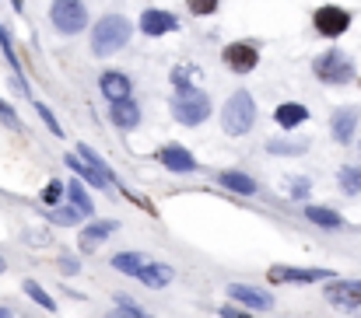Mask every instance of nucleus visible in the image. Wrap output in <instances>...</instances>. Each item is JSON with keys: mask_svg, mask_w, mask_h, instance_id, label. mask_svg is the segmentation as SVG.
<instances>
[{"mask_svg": "<svg viewBox=\"0 0 361 318\" xmlns=\"http://www.w3.org/2000/svg\"><path fill=\"white\" fill-rule=\"evenodd\" d=\"M133 35V25L123 18V14H106V18H98L95 28H91V52L95 57H113V52H120Z\"/></svg>", "mask_w": 361, "mask_h": 318, "instance_id": "nucleus-1", "label": "nucleus"}, {"mask_svg": "<svg viewBox=\"0 0 361 318\" xmlns=\"http://www.w3.org/2000/svg\"><path fill=\"white\" fill-rule=\"evenodd\" d=\"M211 116V98L203 95L196 84H183L172 95V119L183 126H200L203 119Z\"/></svg>", "mask_w": 361, "mask_h": 318, "instance_id": "nucleus-2", "label": "nucleus"}, {"mask_svg": "<svg viewBox=\"0 0 361 318\" xmlns=\"http://www.w3.org/2000/svg\"><path fill=\"white\" fill-rule=\"evenodd\" d=\"M252 123H256V105H252L249 91H235L221 109V130L228 137H242L252 130Z\"/></svg>", "mask_w": 361, "mask_h": 318, "instance_id": "nucleus-3", "label": "nucleus"}, {"mask_svg": "<svg viewBox=\"0 0 361 318\" xmlns=\"http://www.w3.org/2000/svg\"><path fill=\"white\" fill-rule=\"evenodd\" d=\"M49 21L60 35H77L88 28V8L81 0H53V8H49Z\"/></svg>", "mask_w": 361, "mask_h": 318, "instance_id": "nucleus-4", "label": "nucleus"}, {"mask_svg": "<svg viewBox=\"0 0 361 318\" xmlns=\"http://www.w3.org/2000/svg\"><path fill=\"white\" fill-rule=\"evenodd\" d=\"M313 70H316V77L323 81V84H347L351 77H354V63H351V57L347 52H340V49H326L323 57H316V63H313Z\"/></svg>", "mask_w": 361, "mask_h": 318, "instance_id": "nucleus-5", "label": "nucleus"}, {"mask_svg": "<svg viewBox=\"0 0 361 318\" xmlns=\"http://www.w3.org/2000/svg\"><path fill=\"white\" fill-rule=\"evenodd\" d=\"M221 60L232 74H252L256 67H260V49H256L252 42H232L221 49Z\"/></svg>", "mask_w": 361, "mask_h": 318, "instance_id": "nucleus-6", "label": "nucleus"}, {"mask_svg": "<svg viewBox=\"0 0 361 318\" xmlns=\"http://www.w3.org/2000/svg\"><path fill=\"white\" fill-rule=\"evenodd\" d=\"M313 25H316L320 35L337 39V35H344V32L351 28V14H347L344 8H337V4H323V8L313 14Z\"/></svg>", "mask_w": 361, "mask_h": 318, "instance_id": "nucleus-7", "label": "nucleus"}, {"mask_svg": "<svg viewBox=\"0 0 361 318\" xmlns=\"http://www.w3.org/2000/svg\"><path fill=\"white\" fill-rule=\"evenodd\" d=\"M333 270H298V266H270L267 280L270 284H316V280H333Z\"/></svg>", "mask_w": 361, "mask_h": 318, "instance_id": "nucleus-8", "label": "nucleus"}, {"mask_svg": "<svg viewBox=\"0 0 361 318\" xmlns=\"http://www.w3.org/2000/svg\"><path fill=\"white\" fill-rule=\"evenodd\" d=\"M179 28H183V21H179L176 14H169V11L147 8V11L140 14V32H144V35H151V39L169 35V32H179Z\"/></svg>", "mask_w": 361, "mask_h": 318, "instance_id": "nucleus-9", "label": "nucleus"}, {"mask_svg": "<svg viewBox=\"0 0 361 318\" xmlns=\"http://www.w3.org/2000/svg\"><path fill=\"white\" fill-rule=\"evenodd\" d=\"M158 161H162L169 172H176V175H193V172H196V157H193L183 143H165V147L158 150Z\"/></svg>", "mask_w": 361, "mask_h": 318, "instance_id": "nucleus-10", "label": "nucleus"}, {"mask_svg": "<svg viewBox=\"0 0 361 318\" xmlns=\"http://www.w3.org/2000/svg\"><path fill=\"white\" fill-rule=\"evenodd\" d=\"M228 297L252 308V311H270L274 308V294H267L260 287H249V284H228Z\"/></svg>", "mask_w": 361, "mask_h": 318, "instance_id": "nucleus-11", "label": "nucleus"}, {"mask_svg": "<svg viewBox=\"0 0 361 318\" xmlns=\"http://www.w3.org/2000/svg\"><path fill=\"white\" fill-rule=\"evenodd\" d=\"M98 88H102V95L109 98V105L113 101H123V98H130V77L127 74H120V70H106L102 74V81H98Z\"/></svg>", "mask_w": 361, "mask_h": 318, "instance_id": "nucleus-12", "label": "nucleus"}, {"mask_svg": "<svg viewBox=\"0 0 361 318\" xmlns=\"http://www.w3.org/2000/svg\"><path fill=\"white\" fill-rule=\"evenodd\" d=\"M137 280H140L144 287H151V290H162V287H169V284L176 280V270L165 266V262H147V266L137 273Z\"/></svg>", "mask_w": 361, "mask_h": 318, "instance_id": "nucleus-13", "label": "nucleus"}, {"mask_svg": "<svg viewBox=\"0 0 361 318\" xmlns=\"http://www.w3.org/2000/svg\"><path fill=\"white\" fill-rule=\"evenodd\" d=\"M64 165H67L71 172H77L81 182H91V189H109V186H113L106 175H98L91 165H84V157H81V154H67V157H64Z\"/></svg>", "mask_w": 361, "mask_h": 318, "instance_id": "nucleus-14", "label": "nucleus"}, {"mask_svg": "<svg viewBox=\"0 0 361 318\" xmlns=\"http://www.w3.org/2000/svg\"><path fill=\"white\" fill-rule=\"evenodd\" d=\"M326 297H330V304H337L344 311H361V290H354L347 280L344 284H330L326 287Z\"/></svg>", "mask_w": 361, "mask_h": 318, "instance_id": "nucleus-15", "label": "nucleus"}, {"mask_svg": "<svg viewBox=\"0 0 361 318\" xmlns=\"http://www.w3.org/2000/svg\"><path fill=\"white\" fill-rule=\"evenodd\" d=\"M109 116H113V126H116V130H133V126L140 123V109H137V101H133V98L113 101Z\"/></svg>", "mask_w": 361, "mask_h": 318, "instance_id": "nucleus-16", "label": "nucleus"}, {"mask_svg": "<svg viewBox=\"0 0 361 318\" xmlns=\"http://www.w3.org/2000/svg\"><path fill=\"white\" fill-rule=\"evenodd\" d=\"M116 228H120L116 221H91V224L81 231V252H95V245H98L102 238H109Z\"/></svg>", "mask_w": 361, "mask_h": 318, "instance_id": "nucleus-17", "label": "nucleus"}, {"mask_svg": "<svg viewBox=\"0 0 361 318\" xmlns=\"http://www.w3.org/2000/svg\"><path fill=\"white\" fill-rule=\"evenodd\" d=\"M354 126H358V109H340V112L333 116V123H330V133H333L337 143H351Z\"/></svg>", "mask_w": 361, "mask_h": 318, "instance_id": "nucleus-18", "label": "nucleus"}, {"mask_svg": "<svg viewBox=\"0 0 361 318\" xmlns=\"http://www.w3.org/2000/svg\"><path fill=\"white\" fill-rule=\"evenodd\" d=\"M274 119H277V126H284V130H295V126H302V123L308 119V109H305L302 101H284V105H277Z\"/></svg>", "mask_w": 361, "mask_h": 318, "instance_id": "nucleus-19", "label": "nucleus"}, {"mask_svg": "<svg viewBox=\"0 0 361 318\" xmlns=\"http://www.w3.org/2000/svg\"><path fill=\"white\" fill-rule=\"evenodd\" d=\"M218 182H221L225 189L239 192V196H256V189H260L252 175H246V172H235V168H232V172H221V175H218Z\"/></svg>", "mask_w": 361, "mask_h": 318, "instance_id": "nucleus-20", "label": "nucleus"}, {"mask_svg": "<svg viewBox=\"0 0 361 318\" xmlns=\"http://www.w3.org/2000/svg\"><path fill=\"white\" fill-rule=\"evenodd\" d=\"M305 217L313 221L316 228H323V231H340L344 228V217L337 214V210H330V206H305Z\"/></svg>", "mask_w": 361, "mask_h": 318, "instance_id": "nucleus-21", "label": "nucleus"}, {"mask_svg": "<svg viewBox=\"0 0 361 318\" xmlns=\"http://www.w3.org/2000/svg\"><path fill=\"white\" fill-rule=\"evenodd\" d=\"M144 266H147V255L144 252H120V255H113V270H120V273L137 277Z\"/></svg>", "mask_w": 361, "mask_h": 318, "instance_id": "nucleus-22", "label": "nucleus"}, {"mask_svg": "<svg viewBox=\"0 0 361 318\" xmlns=\"http://www.w3.org/2000/svg\"><path fill=\"white\" fill-rule=\"evenodd\" d=\"M337 182H340L344 196H358L361 192V168L358 165H344L340 175H337Z\"/></svg>", "mask_w": 361, "mask_h": 318, "instance_id": "nucleus-23", "label": "nucleus"}, {"mask_svg": "<svg viewBox=\"0 0 361 318\" xmlns=\"http://www.w3.org/2000/svg\"><path fill=\"white\" fill-rule=\"evenodd\" d=\"M77 154L84 157V165H91V168H95L98 175H106L109 182H116V175H113V168H109V165H106V161H102V157H98L95 150H91V143H77Z\"/></svg>", "mask_w": 361, "mask_h": 318, "instance_id": "nucleus-24", "label": "nucleus"}, {"mask_svg": "<svg viewBox=\"0 0 361 318\" xmlns=\"http://www.w3.org/2000/svg\"><path fill=\"white\" fill-rule=\"evenodd\" d=\"M67 196H71V203L81 210L84 217H91L95 214V206H91V199H88V192H84V186H81V179H74V182H67Z\"/></svg>", "mask_w": 361, "mask_h": 318, "instance_id": "nucleus-25", "label": "nucleus"}, {"mask_svg": "<svg viewBox=\"0 0 361 318\" xmlns=\"http://www.w3.org/2000/svg\"><path fill=\"white\" fill-rule=\"evenodd\" d=\"M21 290H25V294H28L35 304H42V311H57V301L49 297V294H46V290H42L35 280H25V284H21Z\"/></svg>", "mask_w": 361, "mask_h": 318, "instance_id": "nucleus-26", "label": "nucleus"}, {"mask_svg": "<svg viewBox=\"0 0 361 318\" xmlns=\"http://www.w3.org/2000/svg\"><path fill=\"white\" fill-rule=\"evenodd\" d=\"M49 221H53V224H77V221H84V214L71 203V206H53V210H49Z\"/></svg>", "mask_w": 361, "mask_h": 318, "instance_id": "nucleus-27", "label": "nucleus"}, {"mask_svg": "<svg viewBox=\"0 0 361 318\" xmlns=\"http://www.w3.org/2000/svg\"><path fill=\"white\" fill-rule=\"evenodd\" d=\"M267 150H270V154H305L308 143H305V140H270Z\"/></svg>", "mask_w": 361, "mask_h": 318, "instance_id": "nucleus-28", "label": "nucleus"}, {"mask_svg": "<svg viewBox=\"0 0 361 318\" xmlns=\"http://www.w3.org/2000/svg\"><path fill=\"white\" fill-rule=\"evenodd\" d=\"M109 318H151V315H144V311H140L130 297H123V294H120V297H116V311H113Z\"/></svg>", "mask_w": 361, "mask_h": 318, "instance_id": "nucleus-29", "label": "nucleus"}, {"mask_svg": "<svg viewBox=\"0 0 361 318\" xmlns=\"http://www.w3.org/2000/svg\"><path fill=\"white\" fill-rule=\"evenodd\" d=\"M32 105H35V112L42 116V123L49 126V133H53V137H64V126L57 123V116H53V109H49V105H46V101H35V98H32Z\"/></svg>", "mask_w": 361, "mask_h": 318, "instance_id": "nucleus-30", "label": "nucleus"}, {"mask_svg": "<svg viewBox=\"0 0 361 318\" xmlns=\"http://www.w3.org/2000/svg\"><path fill=\"white\" fill-rule=\"evenodd\" d=\"M0 49L8 52V63H11V67H15V74L21 77V63H18V52H15V46H11V32L4 28V21H0ZM21 81H25V77H21Z\"/></svg>", "mask_w": 361, "mask_h": 318, "instance_id": "nucleus-31", "label": "nucleus"}, {"mask_svg": "<svg viewBox=\"0 0 361 318\" xmlns=\"http://www.w3.org/2000/svg\"><path fill=\"white\" fill-rule=\"evenodd\" d=\"M49 210H53V206H60V199H64V182L60 179H53V182H49L46 189H42V196H39Z\"/></svg>", "mask_w": 361, "mask_h": 318, "instance_id": "nucleus-32", "label": "nucleus"}, {"mask_svg": "<svg viewBox=\"0 0 361 318\" xmlns=\"http://www.w3.org/2000/svg\"><path fill=\"white\" fill-rule=\"evenodd\" d=\"M0 123H4V126H11L15 133H21L25 126H21V119H18V112L11 109V105L4 101V98H0Z\"/></svg>", "mask_w": 361, "mask_h": 318, "instance_id": "nucleus-33", "label": "nucleus"}, {"mask_svg": "<svg viewBox=\"0 0 361 318\" xmlns=\"http://www.w3.org/2000/svg\"><path fill=\"white\" fill-rule=\"evenodd\" d=\"M186 8H189V14L203 18V14H214L218 11V0H186Z\"/></svg>", "mask_w": 361, "mask_h": 318, "instance_id": "nucleus-34", "label": "nucleus"}, {"mask_svg": "<svg viewBox=\"0 0 361 318\" xmlns=\"http://www.w3.org/2000/svg\"><path fill=\"white\" fill-rule=\"evenodd\" d=\"M218 315H221V318H252L249 311H242V308H232V304H225V308H218Z\"/></svg>", "mask_w": 361, "mask_h": 318, "instance_id": "nucleus-35", "label": "nucleus"}, {"mask_svg": "<svg viewBox=\"0 0 361 318\" xmlns=\"http://www.w3.org/2000/svg\"><path fill=\"white\" fill-rule=\"evenodd\" d=\"M60 270H64L67 277H74V273L81 270V262H77V259H60Z\"/></svg>", "mask_w": 361, "mask_h": 318, "instance_id": "nucleus-36", "label": "nucleus"}, {"mask_svg": "<svg viewBox=\"0 0 361 318\" xmlns=\"http://www.w3.org/2000/svg\"><path fill=\"white\" fill-rule=\"evenodd\" d=\"M291 192H295V199H305V196H308V182H295Z\"/></svg>", "mask_w": 361, "mask_h": 318, "instance_id": "nucleus-37", "label": "nucleus"}, {"mask_svg": "<svg viewBox=\"0 0 361 318\" xmlns=\"http://www.w3.org/2000/svg\"><path fill=\"white\" fill-rule=\"evenodd\" d=\"M11 4H15V11H18V14L25 11V4H21V0H11Z\"/></svg>", "mask_w": 361, "mask_h": 318, "instance_id": "nucleus-38", "label": "nucleus"}, {"mask_svg": "<svg viewBox=\"0 0 361 318\" xmlns=\"http://www.w3.org/2000/svg\"><path fill=\"white\" fill-rule=\"evenodd\" d=\"M0 318H11V308H0Z\"/></svg>", "mask_w": 361, "mask_h": 318, "instance_id": "nucleus-39", "label": "nucleus"}, {"mask_svg": "<svg viewBox=\"0 0 361 318\" xmlns=\"http://www.w3.org/2000/svg\"><path fill=\"white\" fill-rule=\"evenodd\" d=\"M8 270V262H4V255H0V273H4Z\"/></svg>", "mask_w": 361, "mask_h": 318, "instance_id": "nucleus-40", "label": "nucleus"}]
</instances>
